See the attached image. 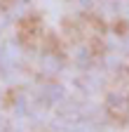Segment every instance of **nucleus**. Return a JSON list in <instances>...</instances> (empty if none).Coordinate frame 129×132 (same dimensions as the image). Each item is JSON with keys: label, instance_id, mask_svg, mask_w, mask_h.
<instances>
[{"label": "nucleus", "instance_id": "obj_11", "mask_svg": "<svg viewBox=\"0 0 129 132\" xmlns=\"http://www.w3.org/2000/svg\"><path fill=\"white\" fill-rule=\"evenodd\" d=\"M124 50H127V52H129V36L124 38Z\"/></svg>", "mask_w": 129, "mask_h": 132}, {"label": "nucleus", "instance_id": "obj_1", "mask_svg": "<svg viewBox=\"0 0 129 132\" xmlns=\"http://www.w3.org/2000/svg\"><path fill=\"white\" fill-rule=\"evenodd\" d=\"M63 99H66V87H63V85H56V82L42 87V92H40V102L45 106H56V104L63 102Z\"/></svg>", "mask_w": 129, "mask_h": 132}, {"label": "nucleus", "instance_id": "obj_5", "mask_svg": "<svg viewBox=\"0 0 129 132\" xmlns=\"http://www.w3.org/2000/svg\"><path fill=\"white\" fill-rule=\"evenodd\" d=\"M108 106L115 109V111H117V106L120 109H127V94H122V92H110L108 94Z\"/></svg>", "mask_w": 129, "mask_h": 132}, {"label": "nucleus", "instance_id": "obj_8", "mask_svg": "<svg viewBox=\"0 0 129 132\" xmlns=\"http://www.w3.org/2000/svg\"><path fill=\"white\" fill-rule=\"evenodd\" d=\"M75 61L77 64H89V50L87 47H77L75 50Z\"/></svg>", "mask_w": 129, "mask_h": 132}, {"label": "nucleus", "instance_id": "obj_12", "mask_svg": "<svg viewBox=\"0 0 129 132\" xmlns=\"http://www.w3.org/2000/svg\"><path fill=\"white\" fill-rule=\"evenodd\" d=\"M127 19H129V14H127Z\"/></svg>", "mask_w": 129, "mask_h": 132}, {"label": "nucleus", "instance_id": "obj_9", "mask_svg": "<svg viewBox=\"0 0 129 132\" xmlns=\"http://www.w3.org/2000/svg\"><path fill=\"white\" fill-rule=\"evenodd\" d=\"M129 0H110V5H115V7H122V5H127Z\"/></svg>", "mask_w": 129, "mask_h": 132}, {"label": "nucleus", "instance_id": "obj_10", "mask_svg": "<svg viewBox=\"0 0 129 132\" xmlns=\"http://www.w3.org/2000/svg\"><path fill=\"white\" fill-rule=\"evenodd\" d=\"M7 24V16H0V33H3V26Z\"/></svg>", "mask_w": 129, "mask_h": 132}, {"label": "nucleus", "instance_id": "obj_2", "mask_svg": "<svg viewBox=\"0 0 129 132\" xmlns=\"http://www.w3.org/2000/svg\"><path fill=\"white\" fill-rule=\"evenodd\" d=\"M3 47H5V52H7V57H9V61H12V66L17 69V66L21 64V59H24L21 43H19L17 38H7V40L3 43Z\"/></svg>", "mask_w": 129, "mask_h": 132}, {"label": "nucleus", "instance_id": "obj_3", "mask_svg": "<svg viewBox=\"0 0 129 132\" xmlns=\"http://www.w3.org/2000/svg\"><path fill=\"white\" fill-rule=\"evenodd\" d=\"M40 69H42V73H47V76H56V73H61V59H59L54 52H47V54H42V59H40Z\"/></svg>", "mask_w": 129, "mask_h": 132}, {"label": "nucleus", "instance_id": "obj_6", "mask_svg": "<svg viewBox=\"0 0 129 132\" xmlns=\"http://www.w3.org/2000/svg\"><path fill=\"white\" fill-rule=\"evenodd\" d=\"M103 64H106L108 71H117V66H120V57H117V52H108L106 59H103Z\"/></svg>", "mask_w": 129, "mask_h": 132}, {"label": "nucleus", "instance_id": "obj_7", "mask_svg": "<svg viewBox=\"0 0 129 132\" xmlns=\"http://www.w3.org/2000/svg\"><path fill=\"white\" fill-rule=\"evenodd\" d=\"M14 111H17L19 116H21V113H28V99H26L24 94H19L17 99H14Z\"/></svg>", "mask_w": 129, "mask_h": 132}, {"label": "nucleus", "instance_id": "obj_4", "mask_svg": "<svg viewBox=\"0 0 129 132\" xmlns=\"http://www.w3.org/2000/svg\"><path fill=\"white\" fill-rule=\"evenodd\" d=\"M28 10H31L28 0H14V5L9 7V19H21V16H26Z\"/></svg>", "mask_w": 129, "mask_h": 132}]
</instances>
